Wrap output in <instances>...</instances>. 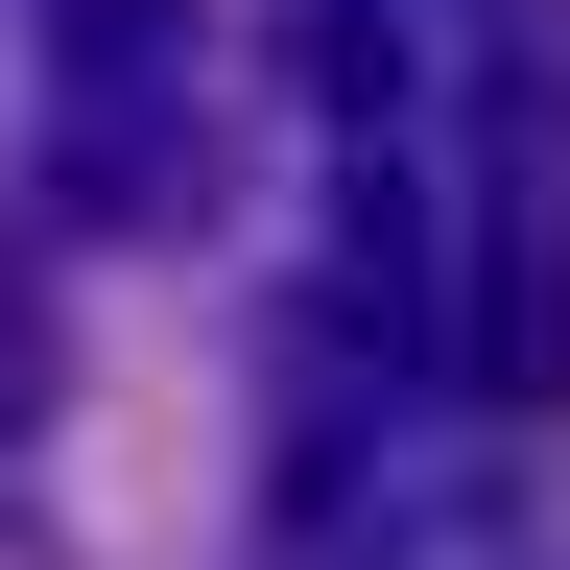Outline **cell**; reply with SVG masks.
<instances>
[{"mask_svg":"<svg viewBox=\"0 0 570 570\" xmlns=\"http://www.w3.org/2000/svg\"><path fill=\"white\" fill-rule=\"evenodd\" d=\"M404 356L499 428L570 404V190L547 167H452L428 190V285H404Z\"/></svg>","mask_w":570,"mask_h":570,"instance_id":"1","label":"cell"},{"mask_svg":"<svg viewBox=\"0 0 570 570\" xmlns=\"http://www.w3.org/2000/svg\"><path fill=\"white\" fill-rule=\"evenodd\" d=\"M48 167L71 214H190V0H48Z\"/></svg>","mask_w":570,"mask_h":570,"instance_id":"2","label":"cell"},{"mask_svg":"<svg viewBox=\"0 0 570 570\" xmlns=\"http://www.w3.org/2000/svg\"><path fill=\"white\" fill-rule=\"evenodd\" d=\"M48 381H71V285H48L24 238H0V475L48 452Z\"/></svg>","mask_w":570,"mask_h":570,"instance_id":"3","label":"cell"}]
</instances>
